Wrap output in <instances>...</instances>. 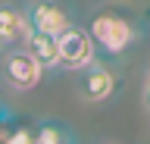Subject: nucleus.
Here are the masks:
<instances>
[{
  "instance_id": "20e7f679",
  "label": "nucleus",
  "mask_w": 150,
  "mask_h": 144,
  "mask_svg": "<svg viewBox=\"0 0 150 144\" xmlns=\"http://www.w3.org/2000/svg\"><path fill=\"white\" fill-rule=\"evenodd\" d=\"M78 72H81V75H78V94H81L84 100L103 104V100L112 97V91H116V75H112L103 63L91 60V63H84Z\"/></svg>"
},
{
  "instance_id": "7ed1b4c3",
  "label": "nucleus",
  "mask_w": 150,
  "mask_h": 144,
  "mask_svg": "<svg viewBox=\"0 0 150 144\" xmlns=\"http://www.w3.org/2000/svg\"><path fill=\"white\" fill-rule=\"evenodd\" d=\"M41 75H44L41 63H38L22 44H19V47H9L6 60H3V78H6L16 91H31V88H38Z\"/></svg>"
},
{
  "instance_id": "f03ea898",
  "label": "nucleus",
  "mask_w": 150,
  "mask_h": 144,
  "mask_svg": "<svg viewBox=\"0 0 150 144\" xmlns=\"http://www.w3.org/2000/svg\"><path fill=\"white\" fill-rule=\"evenodd\" d=\"M56 50H59V66H66V69H81L84 63L94 60L91 35H88V28H78L75 22L56 35Z\"/></svg>"
},
{
  "instance_id": "6e6552de",
  "label": "nucleus",
  "mask_w": 150,
  "mask_h": 144,
  "mask_svg": "<svg viewBox=\"0 0 150 144\" xmlns=\"http://www.w3.org/2000/svg\"><path fill=\"white\" fill-rule=\"evenodd\" d=\"M31 141H44V144H59V141H72V135L56 122H35L31 125Z\"/></svg>"
},
{
  "instance_id": "423d86ee",
  "label": "nucleus",
  "mask_w": 150,
  "mask_h": 144,
  "mask_svg": "<svg viewBox=\"0 0 150 144\" xmlns=\"http://www.w3.org/2000/svg\"><path fill=\"white\" fill-rule=\"evenodd\" d=\"M28 35V19L25 10H19L13 3H0V47H19Z\"/></svg>"
},
{
  "instance_id": "f257e3e1",
  "label": "nucleus",
  "mask_w": 150,
  "mask_h": 144,
  "mask_svg": "<svg viewBox=\"0 0 150 144\" xmlns=\"http://www.w3.org/2000/svg\"><path fill=\"white\" fill-rule=\"evenodd\" d=\"M88 35L94 41V50H103V53L116 57V53H122L134 44L138 28L119 13H97L88 25Z\"/></svg>"
},
{
  "instance_id": "39448f33",
  "label": "nucleus",
  "mask_w": 150,
  "mask_h": 144,
  "mask_svg": "<svg viewBox=\"0 0 150 144\" xmlns=\"http://www.w3.org/2000/svg\"><path fill=\"white\" fill-rule=\"evenodd\" d=\"M25 19H28V28L47 31V35H59L66 25H72L69 10L63 3H56V0H35L25 10Z\"/></svg>"
},
{
  "instance_id": "0eeeda50",
  "label": "nucleus",
  "mask_w": 150,
  "mask_h": 144,
  "mask_svg": "<svg viewBox=\"0 0 150 144\" xmlns=\"http://www.w3.org/2000/svg\"><path fill=\"white\" fill-rule=\"evenodd\" d=\"M25 50L41 63V69H56L59 66V50H56V35H47V31H35L28 28L25 35Z\"/></svg>"
},
{
  "instance_id": "1a4fd4ad",
  "label": "nucleus",
  "mask_w": 150,
  "mask_h": 144,
  "mask_svg": "<svg viewBox=\"0 0 150 144\" xmlns=\"http://www.w3.org/2000/svg\"><path fill=\"white\" fill-rule=\"evenodd\" d=\"M6 106H3V104H0V138H6V128H3V125H6Z\"/></svg>"
}]
</instances>
